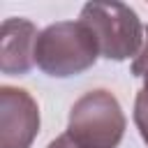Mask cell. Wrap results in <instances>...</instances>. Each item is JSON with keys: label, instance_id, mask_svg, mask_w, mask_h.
I'll return each mask as SVG.
<instances>
[{"label": "cell", "instance_id": "6da1fadb", "mask_svg": "<svg viewBox=\"0 0 148 148\" xmlns=\"http://www.w3.org/2000/svg\"><path fill=\"white\" fill-rule=\"evenodd\" d=\"M97 58V42L81 21H58L39 32L35 65L49 76H79L90 69Z\"/></svg>", "mask_w": 148, "mask_h": 148}, {"label": "cell", "instance_id": "7a4b0ae2", "mask_svg": "<svg viewBox=\"0 0 148 148\" xmlns=\"http://www.w3.org/2000/svg\"><path fill=\"white\" fill-rule=\"evenodd\" d=\"M125 127L127 120L116 95L95 88L72 104L65 134L76 143V148H118Z\"/></svg>", "mask_w": 148, "mask_h": 148}, {"label": "cell", "instance_id": "3957f363", "mask_svg": "<svg viewBox=\"0 0 148 148\" xmlns=\"http://www.w3.org/2000/svg\"><path fill=\"white\" fill-rule=\"evenodd\" d=\"M79 21L92 32L99 56L106 60L136 58L143 46L146 28L136 12L123 2H88L83 5Z\"/></svg>", "mask_w": 148, "mask_h": 148}, {"label": "cell", "instance_id": "277c9868", "mask_svg": "<svg viewBox=\"0 0 148 148\" xmlns=\"http://www.w3.org/2000/svg\"><path fill=\"white\" fill-rule=\"evenodd\" d=\"M39 132V106L23 88H0V148H30Z\"/></svg>", "mask_w": 148, "mask_h": 148}, {"label": "cell", "instance_id": "5b68a950", "mask_svg": "<svg viewBox=\"0 0 148 148\" xmlns=\"http://www.w3.org/2000/svg\"><path fill=\"white\" fill-rule=\"evenodd\" d=\"M37 25L28 18L12 16L2 21L0 30V69L9 76L28 74L35 65V49H37Z\"/></svg>", "mask_w": 148, "mask_h": 148}, {"label": "cell", "instance_id": "8992f818", "mask_svg": "<svg viewBox=\"0 0 148 148\" xmlns=\"http://www.w3.org/2000/svg\"><path fill=\"white\" fill-rule=\"evenodd\" d=\"M132 74L136 79H143V88L136 92V99H134V123L141 139L148 143V28H146L143 46L132 60Z\"/></svg>", "mask_w": 148, "mask_h": 148}, {"label": "cell", "instance_id": "52a82bcc", "mask_svg": "<svg viewBox=\"0 0 148 148\" xmlns=\"http://www.w3.org/2000/svg\"><path fill=\"white\" fill-rule=\"evenodd\" d=\"M46 148H76V143H74L67 134H60V136H58V139H53Z\"/></svg>", "mask_w": 148, "mask_h": 148}]
</instances>
